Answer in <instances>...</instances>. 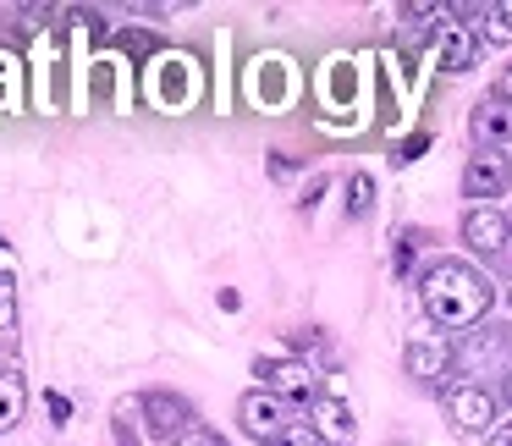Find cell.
<instances>
[{"label": "cell", "mask_w": 512, "mask_h": 446, "mask_svg": "<svg viewBox=\"0 0 512 446\" xmlns=\"http://www.w3.org/2000/svg\"><path fill=\"white\" fill-rule=\"evenodd\" d=\"M490 298H496L490 281L479 276L474 265H463V259H441V265H430L419 281V303L441 331H468V325H479L490 309Z\"/></svg>", "instance_id": "cell-1"}, {"label": "cell", "mask_w": 512, "mask_h": 446, "mask_svg": "<svg viewBox=\"0 0 512 446\" xmlns=\"http://www.w3.org/2000/svg\"><path fill=\"white\" fill-rule=\"evenodd\" d=\"M463 243L474 248L485 265L512 270V221H507L501 210H490V204H474V210L463 215Z\"/></svg>", "instance_id": "cell-2"}, {"label": "cell", "mask_w": 512, "mask_h": 446, "mask_svg": "<svg viewBox=\"0 0 512 446\" xmlns=\"http://www.w3.org/2000/svg\"><path fill=\"white\" fill-rule=\"evenodd\" d=\"M254 375L265 380V391H276L281 402H303V408H314V402L325 397L314 364H303V358H259Z\"/></svg>", "instance_id": "cell-3"}, {"label": "cell", "mask_w": 512, "mask_h": 446, "mask_svg": "<svg viewBox=\"0 0 512 446\" xmlns=\"http://www.w3.org/2000/svg\"><path fill=\"white\" fill-rule=\"evenodd\" d=\"M237 419H243V430L254 435V441H265V446H281V435L298 424L292 419V402H281L276 391H265V386L248 391V397L237 402Z\"/></svg>", "instance_id": "cell-4"}, {"label": "cell", "mask_w": 512, "mask_h": 446, "mask_svg": "<svg viewBox=\"0 0 512 446\" xmlns=\"http://www.w3.org/2000/svg\"><path fill=\"white\" fill-rule=\"evenodd\" d=\"M512 188V155H501V149H479V155H468L463 166V199H501V193Z\"/></svg>", "instance_id": "cell-5"}, {"label": "cell", "mask_w": 512, "mask_h": 446, "mask_svg": "<svg viewBox=\"0 0 512 446\" xmlns=\"http://www.w3.org/2000/svg\"><path fill=\"white\" fill-rule=\"evenodd\" d=\"M446 413H452V424L463 435H485L490 424H496V397H490L479 380H463V386L446 391Z\"/></svg>", "instance_id": "cell-6"}, {"label": "cell", "mask_w": 512, "mask_h": 446, "mask_svg": "<svg viewBox=\"0 0 512 446\" xmlns=\"http://www.w3.org/2000/svg\"><path fill=\"white\" fill-rule=\"evenodd\" d=\"M468 133H474L479 149H501L512 138V105L501 100V94H490V100L474 105V116H468Z\"/></svg>", "instance_id": "cell-7"}, {"label": "cell", "mask_w": 512, "mask_h": 446, "mask_svg": "<svg viewBox=\"0 0 512 446\" xmlns=\"http://www.w3.org/2000/svg\"><path fill=\"white\" fill-rule=\"evenodd\" d=\"M435 61H441V72H468L479 61V34L468 23H441V34H435Z\"/></svg>", "instance_id": "cell-8"}, {"label": "cell", "mask_w": 512, "mask_h": 446, "mask_svg": "<svg viewBox=\"0 0 512 446\" xmlns=\"http://www.w3.org/2000/svg\"><path fill=\"white\" fill-rule=\"evenodd\" d=\"M309 424H314V430H320L331 446L353 441V408H347L342 397H331V391H325V397L314 402V419H309Z\"/></svg>", "instance_id": "cell-9"}, {"label": "cell", "mask_w": 512, "mask_h": 446, "mask_svg": "<svg viewBox=\"0 0 512 446\" xmlns=\"http://www.w3.org/2000/svg\"><path fill=\"white\" fill-rule=\"evenodd\" d=\"M28 408V386H23V369L17 364H0V430H12Z\"/></svg>", "instance_id": "cell-10"}, {"label": "cell", "mask_w": 512, "mask_h": 446, "mask_svg": "<svg viewBox=\"0 0 512 446\" xmlns=\"http://www.w3.org/2000/svg\"><path fill=\"white\" fill-rule=\"evenodd\" d=\"M408 375H419V380H435V375H446V347H435V342H408Z\"/></svg>", "instance_id": "cell-11"}, {"label": "cell", "mask_w": 512, "mask_h": 446, "mask_svg": "<svg viewBox=\"0 0 512 446\" xmlns=\"http://www.w3.org/2000/svg\"><path fill=\"white\" fill-rule=\"evenodd\" d=\"M144 408H149V435H155V441H171V435L182 430V402H171V397H144Z\"/></svg>", "instance_id": "cell-12"}, {"label": "cell", "mask_w": 512, "mask_h": 446, "mask_svg": "<svg viewBox=\"0 0 512 446\" xmlns=\"http://www.w3.org/2000/svg\"><path fill=\"white\" fill-rule=\"evenodd\" d=\"M479 39H485V45H512V0L485 6V28H479Z\"/></svg>", "instance_id": "cell-13"}, {"label": "cell", "mask_w": 512, "mask_h": 446, "mask_svg": "<svg viewBox=\"0 0 512 446\" xmlns=\"http://www.w3.org/2000/svg\"><path fill=\"white\" fill-rule=\"evenodd\" d=\"M369 204H375V182L364 171H353L347 177V215H369Z\"/></svg>", "instance_id": "cell-14"}, {"label": "cell", "mask_w": 512, "mask_h": 446, "mask_svg": "<svg viewBox=\"0 0 512 446\" xmlns=\"http://www.w3.org/2000/svg\"><path fill=\"white\" fill-rule=\"evenodd\" d=\"M12 320H17V281L0 270V331H12Z\"/></svg>", "instance_id": "cell-15"}, {"label": "cell", "mask_w": 512, "mask_h": 446, "mask_svg": "<svg viewBox=\"0 0 512 446\" xmlns=\"http://www.w3.org/2000/svg\"><path fill=\"white\" fill-rule=\"evenodd\" d=\"M281 446H331V441H325V435H320V430H314V424H309V419H298V424H292V430H287V435H281Z\"/></svg>", "instance_id": "cell-16"}, {"label": "cell", "mask_w": 512, "mask_h": 446, "mask_svg": "<svg viewBox=\"0 0 512 446\" xmlns=\"http://www.w3.org/2000/svg\"><path fill=\"white\" fill-rule=\"evenodd\" d=\"M177 446H226V441H221V435H215V430H188V435H182Z\"/></svg>", "instance_id": "cell-17"}, {"label": "cell", "mask_w": 512, "mask_h": 446, "mask_svg": "<svg viewBox=\"0 0 512 446\" xmlns=\"http://www.w3.org/2000/svg\"><path fill=\"white\" fill-rule=\"evenodd\" d=\"M490 446H512V419H507V424H496V430H490Z\"/></svg>", "instance_id": "cell-18"}, {"label": "cell", "mask_w": 512, "mask_h": 446, "mask_svg": "<svg viewBox=\"0 0 512 446\" xmlns=\"http://www.w3.org/2000/svg\"><path fill=\"white\" fill-rule=\"evenodd\" d=\"M496 94H501V100H507V105H512V67H507V72H501V83H496Z\"/></svg>", "instance_id": "cell-19"}, {"label": "cell", "mask_w": 512, "mask_h": 446, "mask_svg": "<svg viewBox=\"0 0 512 446\" xmlns=\"http://www.w3.org/2000/svg\"><path fill=\"white\" fill-rule=\"evenodd\" d=\"M501 397H507V402H512V369H507V380H501Z\"/></svg>", "instance_id": "cell-20"}, {"label": "cell", "mask_w": 512, "mask_h": 446, "mask_svg": "<svg viewBox=\"0 0 512 446\" xmlns=\"http://www.w3.org/2000/svg\"><path fill=\"white\" fill-rule=\"evenodd\" d=\"M507 303H512V281H507Z\"/></svg>", "instance_id": "cell-21"}]
</instances>
